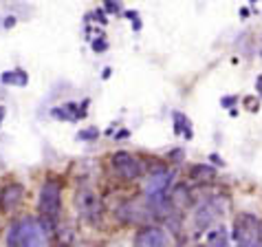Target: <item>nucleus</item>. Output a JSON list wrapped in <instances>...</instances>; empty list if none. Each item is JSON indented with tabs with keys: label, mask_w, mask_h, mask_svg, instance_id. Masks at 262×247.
Segmentation results:
<instances>
[{
	"label": "nucleus",
	"mask_w": 262,
	"mask_h": 247,
	"mask_svg": "<svg viewBox=\"0 0 262 247\" xmlns=\"http://www.w3.org/2000/svg\"><path fill=\"white\" fill-rule=\"evenodd\" d=\"M256 93H258V97L262 99V75L256 77Z\"/></svg>",
	"instance_id": "nucleus-22"
},
{
	"label": "nucleus",
	"mask_w": 262,
	"mask_h": 247,
	"mask_svg": "<svg viewBox=\"0 0 262 247\" xmlns=\"http://www.w3.org/2000/svg\"><path fill=\"white\" fill-rule=\"evenodd\" d=\"M93 49H95V51H106V49H108V45H106L104 40H99V42L95 40V42H93Z\"/></svg>",
	"instance_id": "nucleus-20"
},
{
	"label": "nucleus",
	"mask_w": 262,
	"mask_h": 247,
	"mask_svg": "<svg viewBox=\"0 0 262 247\" xmlns=\"http://www.w3.org/2000/svg\"><path fill=\"white\" fill-rule=\"evenodd\" d=\"M86 104H89V101H84L82 108H79V104H73V101H71V104H64L62 108H53L51 115L57 117V119L75 121V119H79V117H84V115H86Z\"/></svg>",
	"instance_id": "nucleus-11"
},
{
	"label": "nucleus",
	"mask_w": 262,
	"mask_h": 247,
	"mask_svg": "<svg viewBox=\"0 0 262 247\" xmlns=\"http://www.w3.org/2000/svg\"><path fill=\"white\" fill-rule=\"evenodd\" d=\"M223 208H225V203L218 197L201 201L199 205H196V210H194V228L199 232L209 230L223 216Z\"/></svg>",
	"instance_id": "nucleus-5"
},
{
	"label": "nucleus",
	"mask_w": 262,
	"mask_h": 247,
	"mask_svg": "<svg viewBox=\"0 0 262 247\" xmlns=\"http://www.w3.org/2000/svg\"><path fill=\"white\" fill-rule=\"evenodd\" d=\"M231 238L238 247H260L262 245V221L256 214L243 212L234 219Z\"/></svg>",
	"instance_id": "nucleus-2"
},
{
	"label": "nucleus",
	"mask_w": 262,
	"mask_h": 247,
	"mask_svg": "<svg viewBox=\"0 0 262 247\" xmlns=\"http://www.w3.org/2000/svg\"><path fill=\"white\" fill-rule=\"evenodd\" d=\"M174 133H177V135H183L185 139H192V137H194L190 117H187V115H183V113H179V111H174Z\"/></svg>",
	"instance_id": "nucleus-13"
},
{
	"label": "nucleus",
	"mask_w": 262,
	"mask_h": 247,
	"mask_svg": "<svg viewBox=\"0 0 262 247\" xmlns=\"http://www.w3.org/2000/svg\"><path fill=\"white\" fill-rule=\"evenodd\" d=\"M49 228L40 219H23L11 223L7 232V247H49Z\"/></svg>",
	"instance_id": "nucleus-1"
},
{
	"label": "nucleus",
	"mask_w": 262,
	"mask_h": 247,
	"mask_svg": "<svg viewBox=\"0 0 262 247\" xmlns=\"http://www.w3.org/2000/svg\"><path fill=\"white\" fill-rule=\"evenodd\" d=\"M238 104V95H225L223 99H221V106L223 108H227V111H231Z\"/></svg>",
	"instance_id": "nucleus-16"
},
{
	"label": "nucleus",
	"mask_w": 262,
	"mask_h": 247,
	"mask_svg": "<svg viewBox=\"0 0 262 247\" xmlns=\"http://www.w3.org/2000/svg\"><path fill=\"white\" fill-rule=\"evenodd\" d=\"M135 247H167V234L159 225H143L135 234Z\"/></svg>",
	"instance_id": "nucleus-8"
},
{
	"label": "nucleus",
	"mask_w": 262,
	"mask_h": 247,
	"mask_svg": "<svg viewBox=\"0 0 262 247\" xmlns=\"http://www.w3.org/2000/svg\"><path fill=\"white\" fill-rule=\"evenodd\" d=\"M3 84H16V86H25L29 82V75L25 73L23 69H16V71H9V73H3Z\"/></svg>",
	"instance_id": "nucleus-15"
},
{
	"label": "nucleus",
	"mask_w": 262,
	"mask_h": 247,
	"mask_svg": "<svg viewBox=\"0 0 262 247\" xmlns=\"http://www.w3.org/2000/svg\"><path fill=\"white\" fill-rule=\"evenodd\" d=\"M126 16H128V20H137V18H139V16H137V11H128Z\"/></svg>",
	"instance_id": "nucleus-24"
},
{
	"label": "nucleus",
	"mask_w": 262,
	"mask_h": 247,
	"mask_svg": "<svg viewBox=\"0 0 262 247\" xmlns=\"http://www.w3.org/2000/svg\"><path fill=\"white\" fill-rule=\"evenodd\" d=\"M170 205L174 212L179 210H185L192 205V190L187 183H174L172 190H170Z\"/></svg>",
	"instance_id": "nucleus-10"
},
{
	"label": "nucleus",
	"mask_w": 262,
	"mask_h": 247,
	"mask_svg": "<svg viewBox=\"0 0 262 247\" xmlns=\"http://www.w3.org/2000/svg\"><path fill=\"white\" fill-rule=\"evenodd\" d=\"M240 18H243V20H247V18H249L251 16V9H249V7H240Z\"/></svg>",
	"instance_id": "nucleus-21"
},
{
	"label": "nucleus",
	"mask_w": 262,
	"mask_h": 247,
	"mask_svg": "<svg viewBox=\"0 0 262 247\" xmlns=\"http://www.w3.org/2000/svg\"><path fill=\"white\" fill-rule=\"evenodd\" d=\"M3 117H5V108L0 106V123H3Z\"/></svg>",
	"instance_id": "nucleus-26"
},
{
	"label": "nucleus",
	"mask_w": 262,
	"mask_h": 247,
	"mask_svg": "<svg viewBox=\"0 0 262 247\" xmlns=\"http://www.w3.org/2000/svg\"><path fill=\"white\" fill-rule=\"evenodd\" d=\"M95 20H99V23H106V18H104V9H97V11H95Z\"/></svg>",
	"instance_id": "nucleus-23"
},
{
	"label": "nucleus",
	"mask_w": 262,
	"mask_h": 247,
	"mask_svg": "<svg viewBox=\"0 0 262 247\" xmlns=\"http://www.w3.org/2000/svg\"><path fill=\"white\" fill-rule=\"evenodd\" d=\"M13 25H16V20H13V18H7L5 20V27H13Z\"/></svg>",
	"instance_id": "nucleus-25"
},
{
	"label": "nucleus",
	"mask_w": 262,
	"mask_h": 247,
	"mask_svg": "<svg viewBox=\"0 0 262 247\" xmlns=\"http://www.w3.org/2000/svg\"><path fill=\"white\" fill-rule=\"evenodd\" d=\"M62 208V183L55 179L45 181L40 190V214L42 221H55Z\"/></svg>",
	"instance_id": "nucleus-3"
},
{
	"label": "nucleus",
	"mask_w": 262,
	"mask_h": 247,
	"mask_svg": "<svg viewBox=\"0 0 262 247\" xmlns=\"http://www.w3.org/2000/svg\"><path fill=\"white\" fill-rule=\"evenodd\" d=\"M111 166L115 174L121 179V181H137L143 177V163L137 159L133 152H126V150H117L111 155Z\"/></svg>",
	"instance_id": "nucleus-4"
},
{
	"label": "nucleus",
	"mask_w": 262,
	"mask_h": 247,
	"mask_svg": "<svg viewBox=\"0 0 262 247\" xmlns=\"http://www.w3.org/2000/svg\"><path fill=\"white\" fill-rule=\"evenodd\" d=\"M25 201V186L23 183H7L0 190V212H16L20 203Z\"/></svg>",
	"instance_id": "nucleus-9"
},
{
	"label": "nucleus",
	"mask_w": 262,
	"mask_h": 247,
	"mask_svg": "<svg viewBox=\"0 0 262 247\" xmlns=\"http://www.w3.org/2000/svg\"><path fill=\"white\" fill-rule=\"evenodd\" d=\"M99 135L97 128H89V130H82V133H77V139H95Z\"/></svg>",
	"instance_id": "nucleus-17"
},
{
	"label": "nucleus",
	"mask_w": 262,
	"mask_h": 247,
	"mask_svg": "<svg viewBox=\"0 0 262 247\" xmlns=\"http://www.w3.org/2000/svg\"><path fill=\"white\" fill-rule=\"evenodd\" d=\"M75 203L79 208V214H82V219L91 225H99L101 219H104V205H101L99 197L93 190H79L77 197H75Z\"/></svg>",
	"instance_id": "nucleus-6"
},
{
	"label": "nucleus",
	"mask_w": 262,
	"mask_h": 247,
	"mask_svg": "<svg viewBox=\"0 0 262 247\" xmlns=\"http://www.w3.org/2000/svg\"><path fill=\"white\" fill-rule=\"evenodd\" d=\"M209 161H212V166H216V168H225L223 157H221V155H216V152H212V155H209Z\"/></svg>",
	"instance_id": "nucleus-18"
},
{
	"label": "nucleus",
	"mask_w": 262,
	"mask_h": 247,
	"mask_svg": "<svg viewBox=\"0 0 262 247\" xmlns=\"http://www.w3.org/2000/svg\"><path fill=\"white\" fill-rule=\"evenodd\" d=\"M150 214H155L150 210L148 203H139V201H126V203H121V205L117 208V219L121 223H130V225H139L143 221H148L150 219Z\"/></svg>",
	"instance_id": "nucleus-7"
},
{
	"label": "nucleus",
	"mask_w": 262,
	"mask_h": 247,
	"mask_svg": "<svg viewBox=\"0 0 262 247\" xmlns=\"http://www.w3.org/2000/svg\"><path fill=\"white\" fill-rule=\"evenodd\" d=\"M249 3H260V0H249Z\"/></svg>",
	"instance_id": "nucleus-27"
},
{
	"label": "nucleus",
	"mask_w": 262,
	"mask_h": 247,
	"mask_svg": "<svg viewBox=\"0 0 262 247\" xmlns=\"http://www.w3.org/2000/svg\"><path fill=\"white\" fill-rule=\"evenodd\" d=\"M190 179L199 181V183H207V181L216 179V168L212 163H194L190 168Z\"/></svg>",
	"instance_id": "nucleus-12"
},
{
	"label": "nucleus",
	"mask_w": 262,
	"mask_h": 247,
	"mask_svg": "<svg viewBox=\"0 0 262 247\" xmlns=\"http://www.w3.org/2000/svg\"><path fill=\"white\" fill-rule=\"evenodd\" d=\"M245 106L249 108L251 113H258V108H260V106H258V99H253V97H249V99L245 97Z\"/></svg>",
	"instance_id": "nucleus-19"
},
{
	"label": "nucleus",
	"mask_w": 262,
	"mask_h": 247,
	"mask_svg": "<svg viewBox=\"0 0 262 247\" xmlns=\"http://www.w3.org/2000/svg\"><path fill=\"white\" fill-rule=\"evenodd\" d=\"M207 247H229V236L225 228H216L207 234Z\"/></svg>",
	"instance_id": "nucleus-14"
}]
</instances>
